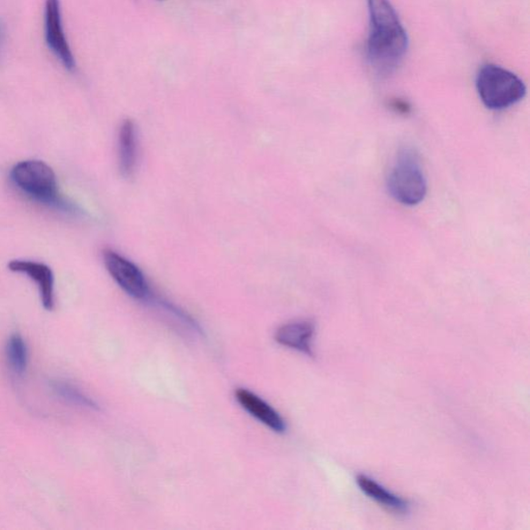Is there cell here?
Here are the masks:
<instances>
[{"label":"cell","instance_id":"6da1fadb","mask_svg":"<svg viewBox=\"0 0 530 530\" xmlns=\"http://www.w3.org/2000/svg\"><path fill=\"white\" fill-rule=\"evenodd\" d=\"M368 7L369 63L380 76H387L398 68L406 55L408 35L390 0H368Z\"/></svg>","mask_w":530,"mask_h":530},{"label":"cell","instance_id":"7a4b0ae2","mask_svg":"<svg viewBox=\"0 0 530 530\" xmlns=\"http://www.w3.org/2000/svg\"><path fill=\"white\" fill-rule=\"evenodd\" d=\"M476 91L485 106L504 110L525 98L526 85L516 74L490 64L483 65L477 73Z\"/></svg>","mask_w":530,"mask_h":530},{"label":"cell","instance_id":"3957f363","mask_svg":"<svg viewBox=\"0 0 530 530\" xmlns=\"http://www.w3.org/2000/svg\"><path fill=\"white\" fill-rule=\"evenodd\" d=\"M11 178L20 191L37 203L69 210L70 206L59 197L55 171L46 163L20 162L12 169Z\"/></svg>","mask_w":530,"mask_h":530},{"label":"cell","instance_id":"277c9868","mask_svg":"<svg viewBox=\"0 0 530 530\" xmlns=\"http://www.w3.org/2000/svg\"><path fill=\"white\" fill-rule=\"evenodd\" d=\"M387 189L401 205H419L427 194V182L419 159L412 149H403L387 177Z\"/></svg>","mask_w":530,"mask_h":530},{"label":"cell","instance_id":"5b68a950","mask_svg":"<svg viewBox=\"0 0 530 530\" xmlns=\"http://www.w3.org/2000/svg\"><path fill=\"white\" fill-rule=\"evenodd\" d=\"M45 39L65 69L70 72L76 70V61L65 34L59 0H46L45 3Z\"/></svg>","mask_w":530,"mask_h":530},{"label":"cell","instance_id":"8992f818","mask_svg":"<svg viewBox=\"0 0 530 530\" xmlns=\"http://www.w3.org/2000/svg\"><path fill=\"white\" fill-rule=\"evenodd\" d=\"M104 264L112 278L129 295L142 300L149 294V287L144 273L132 261L114 250L103 252Z\"/></svg>","mask_w":530,"mask_h":530},{"label":"cell","instance_id":"52a82bcc","mask_svg":"<svg viewBox=\"0 0 530 530\" xmlns=\"http://www.w3.org/2000/svg\"><path fill=\"white\" fill-rule=\"evenodd\" d=\"M7 267L11 272L26 275L35 281L39 288L44 308L48 311L55 309V275L48 265L35 261L12 260Z\"/></svg>","mask_w":530,"mask_h":530},{"label":"cell","instance_id":"ba28073f","mask_svg":"<svg viewBox=\"0 0 530 530\" xmlns=\"http://www.w3.org/2000/svg\"><path fill=\"white\" fill-rule=\"evenodd\" d=\"M235 398L245 410L259 422L275 432L283 433L286 430L285 422L281 415L257 395L245 389L235 392Z\"/></svg>","mask_w":530,"mask_h":530},{"label":"cell","instance_id":"9c48e42d","mask_svg":"<svg viewBox=\"0 0 530 530\" xmlns=\"http://www.w3.org/2000/svg\"><path fill=\"white\" fill-rule=\"evenodd\" d=\"M315 332V327L311 321H295L279 327L275 334V339L283 346L313 356L312 340Z\"/></svg>","mask_w":530,"mask_h":530},{"label":"cell","instance_id":"30bf717a","mask_svg":"<svg viewBox=\"0 0 530 530\" xmlns=\"http://www.w3.org/2000/svg\"><path fill=\"white\" fill-rule=\"evenodd\" d=\"M118 155L123 175L131 176L136 166L137 144L135 125L130 119H126L119 130Z\"/></svg>","mask_w":530,"mask_h":530},{"label":"cell","instance_id":"8fae6325","mask_svg":"<svg viewBox=\"0 0 530 530\" xmlns=\"http://www.w3.org/2000/svg\"><path fill=\"white\" fill-rule=\"evenodd\" d=\"M356 482L365 495L376 500L379 505L386 507V509L400 514L408 513L409 505L406 500L391 494L390 491L380 486L379 484L370 479L367 475H358Z\"/></svg>","mask_w":530,"mask_h":530},{"label":"cell","instance_id":"7c38bea8","mask_svg":"<svg viewBox=\"0 0 530 530\" xmlns=\"http://www.w3.org/2000/svg\"><path fill=\"white\" fill-rule=\"evenodd\" d=\"M5 357L14 375L20 377L25 375L28 364V349L26 342L20 335L15 334L7 340Z\"/></svg>","mask_w":530,"mask_h":530},{"label":"cell","instance_id":"4fadbf2b","mask_svg":"<svg viewBox=\"0 0 530 530\" xmlns=\"http://www.w3.org/2000/svg\"><path fill=\"white\" fill-rule=\"evenodd\" d=\"M54 390L62 399L81 407H94V403L82 394L76 387L66 383H55Z\"/></svg>","mask_w":530,"mask_h":530},{"label":"cell","instance_id":"5bb4252c","mask_svg":"<svg viewBox=\"0 0 530 530\" xmlns=\"http://www.w3.org/2000/svg\"><path fill=\"white\" fill-rule=\"evenodd\" d=\"M6 40H7V29L3 19H0V61L5 55V50L6 46Z\"/></svg>","mask_w":530,"mask_h":530}]
</instances>
